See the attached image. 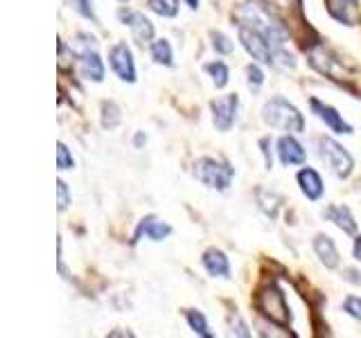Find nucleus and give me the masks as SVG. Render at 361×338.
<instances>
[{
    "instance_id": "f704fd0d",
    "label": "nucleus",
    "mask_w": 361,
    "mask_h": 338,
    "mask_svg": "<svg viewBox=\"0 0 361 338\" xmlns=\"http://www.w3.org/2000/svg\"><path fill=\"white\" fill-rule=\"evenodd\" d=\"M185 5H188L192 11H197V9H199V0H185Z\"/></svg>"
},
{
    "instance_id": "c756f323",
    "label": "nucleus",
    "mask_w": 361,
    "mask_h": 338,
    "mask_svg": "<svg viewBox=\"0 0 361 338\" xmlns=\"http://www.w3.org/2000/svg\"><path fill=\"white\" fill-rule=\"evenodd\" d=\"M259 146H262L264 167L267 169H274V151H271V138H262V140H259Z\"/></svg>"
},
{
    "instance_id": "2eb2a0df",
    "label": "nucleus",
    "mask_w": 361,
    "mask_h": 338,
    "mask_svg": "<svg viewBox=\"0 0 361 338\" xmlns=\"http://www.w3.org/2000/svg\"><path fill=\"white\" fill-rule=\"evenodd\" d=\"M169 234H172V225H169V223L156 219V217H145L138 223V228H135L133 242L142 239V237H147V239H152V242H163V239H167Z\"/></svg>"
},
{
    "instance_id": "1a4fd4ad",
    "label": "nucleus",
    "mask_w": 361,
    "mask_h": 338,
    "mask_svg": "<svg viewBox=\"0 0 361 338\" xmlns=\"http://www.w3.org/2000/svg\"><path fill=\"white\" fill-rule=\"evenodd\" d=\"M327 14L336 23L348 27H355L361 23V5L359 0H325Z\"/></svg>"
},
{
    "instance_id": "0eeeda50",
    "label": "nucleus",
    "mask_w": 361,
    "mask_h": 338,
    "mask_svg": "<svg viewBox=\"0 0 361 338\" xmlns=\"http://www.w3.org/2000/svg\"><path fill=\"white\" fill-rule=\"evenodd\" d=\"M210 111H212V124L214 129L221 133H228L233 129V124L237 120V111H240V95L228 93L224 97H217L210 101Z\"/></svg>"
},
{
    "instance_id": "f03ea898",
    "label": "nucleus",
    "mask_w": 361,
    "mask_h": 338,
    "mask_svg": "<svg viewBox=\"0 0 361 338\" xmlns=\"http://www.w3.org/2000/svg\"><path fill=\"white\" fill-rule=\"evenodd\" d=\"M192 172H195V178L199 183H203L214 192H228L235 178V167L231 163L217 161V158H210V156L199 158Z\"/></svg>"
},
{
    "instance_id": "ddd939ff",
    "label": "nucleus",
    "mask_w": 361,
    "mask_h": 338,
    "mask_svg": "<svg viewBox=\"0 0 361 338\" xmlns=\"http://www.w3.org/2000/svg\"><path fill=\"white\" fill-rule=\"evenodd\" d=\"M312 248L316 257H319V262L325 266V268H336L338 262H341V255H338V248L334 244V239L330 234H316L314 242H312Z\"/></svg>"
},
{
    "instance_id": "a211bd4d",
    "label": "nucleus",
    "mask_w": 361,
    "mask_h": 338,
    "mask_svg": "<svg viewBox=\"0 0 361 338\" xmlns=\"http://www.w3.org/2000/svg\"><path fill=\"white\" fill-rule=\"evenodd\" d=\"M120 122H122V108H120L118 101H113V99L102 101V106H99V124H102V129L113 131V129L120 127Z\"/></svg>"
},
{
    "instance_id": "4be33fe9",
    "label": "nucleus",
    "mask_w": 361,
    "mask_h": 338,
    "mask_svg": "<svg viewBox=\"0 0 361 338\" xmlns=\"http://www.w3.org/2000/svg\"><path fill=\"white\" fill-rule=\"evenodd\" d=\"M147 5L163 18H174L178 14V0H147Z\"/></svg>"
},
{
    "instance_id": "bb28decb",
    "label": "nucleus",
    "mask_w": 361,
    "mask_h": 338,
    "mask_svg": "<svg viewBox=\"0 0 361 338\" xmlns=\"http://www.w3.org/2000/svg\"><path fill=\"white\" fill-rule=\"evenodd\" d=\"M71 7H73L82 18H88V20L97 23V14H95L93 0H71Z\"/></svg>"
},
{
    "instance_id": "412c9836",
    "label": "nucleus",
    "mask_w": 361,
    "mask_h": 338,
    "mask_svg": "<svg viewBox=\"0 0 361 338\" xmlns=\"http://www.w3.org/2000/svg\"><path fill=\"white\" fill-rule=\"evenodd\" d=\"M185 320H188V325H190V330L195 332L197 336H201V338H212L214 334L210 332V325H208V320H206V315H203L201 311H197V309H188L185 311Z\"/></svg>"
},
{
    "instance_id": "6e6552de",
    "label": "nucleus",
    "mask_w": 361,
    "mask_h": 338,
    "mask_svg": "<svg viewBox=\"0 0 361 338\" xmlns=\"http://www.w3.org/2000/svg\"><path fill=\"white\" fill-rule=\"evenodd\" d=\"M310 106H312V113H314V115L319 118L332 133H338V135H353V133H355L353 124H348V122L343 120L341 113H338L334 106L323 104V101H321V99H316V97L310 99Z\"/></svg>"
},
{
    "instance_id": "f8f14e48",
    "label": "nucleus",
    "mask_w": 361,
    "mask_h": 338,
    "mask_svg": "<svg viewBox=\"0 0 361 338\" xmlns=\"http://www.w3.org/2000/svg\"><path fill=\"white\" fill-rule=\"evenodd\" d=\"M77 68H79V75H82L86 82H93V84L104 82L106 70H104V61H102V56L97 54V50L79 54L77 56Z\"/></svg>"
},
{
    "instance_id": "39448f33",
    "label": "nucleus",
    "mask_w": 361,
    "mask_h": 338,
    "mask_svg": "<svg viewBox=\"0 0 361 338\" xmlns=\"http://www.w3.org/2000/svg\"><path fill=\"white\" fill-rule=\"evenodd\" d=\"M118 20L122 23V25H127L131 30V37H133L135 43L140 45V48H145V45H152L156 30H154V23L145 14H140V11H135L131 7H120L118 9Z\"/></svg>"
},
{
    "instance_id": "2f4dec72",
    "label": "nucleus",
    "mask_w": 361,
    "mask_h": 338,
    "mask_svg": "<svg viewBox=\"0 0 361 338\" xmlns=\"http://www.w3.org/2000/svg\"><path fill=\"white\" fill-rule=\"evenodd\" d=\"M145 144H147V133L145 131H138V133L133 135V146H135V149H142Z\"/></svg>"
},
{
    "instance_id": "7c9ffc66",
    "label": "nucleus",
    "mask_w": 361,
    "mask_h": 338,
    "mask_svg": "<svg viewBox=\"0 0 361 338\" xmlns=\"http://www.w3.org/2000/svg\"><path fill=\"white\" fill-rule=\"evenodd\" d=\"M233 334H237V336H251V332H248V327H246V323L237 315V325H235V320H233Z\"/></svg>"
},
{
    "instance_id": "f3484780",
    "label": "nucleus",
    "mask_w": 361,
    "mask_h": 338,
    "mask_svg": "<svg viewBox=\"0 0 361 338\" xmlns=\"http://www.w3.org/2000/svg\"><path fill=\"white\" fill-rule=\"evenodd\" d=\"M255 201H257V208L262 210L264 217H269V219H276L278 217V212L282 208L280 194H276V192H271L267 187H257L255 189Z\"/></svg>"
},
{
    "instance_id": "20e7f679",
    "label": "nucleus",
    "mask_w": 361,
    "mask_h": 338,
    "mask_svg": "<svg viewBox=\"0 0 361 338\" xmlns=\"http://www.w3.org/2000/svg\"><path fill=\"white\" fill-rule=\"evenodd\" d=\"M319 156L336 178L345 180L355 172V158L350 156L345 146L338 144L334 138H325V135L319 138Z\"/></svg>"
},
{
    "instance_id": "423d86ee",
    "label": "nucleus",
    "mask_w": 361,
    "mask_h": 338,
    "mask_svg": "<svg viewBox=\"0 0 361 338\" xmlns=\"http://www.w3.org/2000/svg\"><path fill=\"white\" fill-rule=\"evenodd\" d=\"M109 65L111 70L116 73V77L124 84H135L138 77H135V61H133V54L131 48L124 41H118L116 45L109 48Z\"/></svg>"
},
{
    "instance_id": "9b49d317",
    "label": "nucleus",
    "mask_w": 361,
    "mask_h": 338,
    "mask_svg": "<svg viewBox=\"0 0 361 338\" xmlns=\"http://www.w3.org/2000/svg\"><path fill=\"white\" fill-rule=\"evenodd\" d=\"M296 183H298V189L302 192V196L316 203L321 201L323 194H325V185H323V178L321 174L316 172L312 167H302L300 172L296 174Z\"/></svg>"
},
{
    "instance_id": "393cba45",
    "label": "nucleus",
    "mask_w": 361,
    "mask_h": 338,
    "mask_svg": "<svg viewBox=\"0 0 361 338\" xmlns=\"http://www.w3.org/2000/svg\"><path fill=\"white\" fill-rule=\"evenodd\" d=\"M264 73H262V68H259L257 63H248L246 65V84H248V88L253 90V93H257L259 88L264 86Z\"/></svg>"
},
{
    "instance_id": "f257e3e1",
    "label": "nucleus",
    "mask_w": 361,
    "mask_h": 338,
    "mask_svg": "<svg viewBox=\"0 0 361 338\" xmlns=\"http://www.w3.org/2000/svg\"><path fill=\"white\" fill-rule=\"evenodd\" d=\"M262 120L267 127L287 131V133H302L305 131V118L302 113L285 97H271L262 106Z\"/></svg>"
},
{
    "instance_id": "a878e982",
    "label": "nucleus",
    "mask_w": 361,
    "mask_h": 338,
    "mask_svg": "<svg viewBox=\"0 0 361 338\" xmlns=\"http://www.w3.org/2000/svg\"><path fill=\"white\" fill-rule=\"evenodd\" d=\"M56 167H59V172H68V169L75 167V158L63 142L56 144Z\"/></svg>"
},
{
    "instance_id": "473e14b6",
    "label": "nucleus",
    "mask_w": 361,
    "mask_h": 338,
    "mask_svg": "<svg viewBox=\"0 0 361 338\" xmlns=\"http://www.w3.org/2000/svg\"><path fill=\"white\" fill-rule=\"evenodd\" d=\"M343 273H345L343 277H345L348 282H353V284H361V277H357L359 273H357V270H355V268H345V270H343Z\"/></svg>"
},
{
    "instance_id": "aec40b11",
    "label": "nucleus",
    "mask_w": 361,
    "mask_h": 338,
    "mask_svg": "<svg viewBox=\"0 0 361 338\" xmlns=\"http://www.w3.org/2000/svg\"><path fill=\"white\" fill-rule=\"evenodd\" d=\"M203 73H206L210 79H212V84L217 86V88H226L231 82V70H228V65H226L224 61H210L203 65Z\"/></svg>"
},
{
    "instance_id": "cd10ccee",
    "label": "nucleus",
    "mask_w": 361,
    "mask_h": 338,
    "mask_svg": "<svg viewBox=\"0 0 361 338\" xmlns=\"http://www.w3.org/2000/svg\"><path fill=\"white\" fill-rule=\"evenodd\" d=\"M343 311L350 315V318H355L361 323V298L359 296H348L343 300Z\"/></svg>"
},
{
    "instance_id": "9d476101",
    "label": "nucleus",
    "mask_w": 361,
    "mask_h": 338,
    "mask_svg": "<svg viewBox=\"0 0 361 338\" xmlns=\"http://www.w3.org/2000/svg\"><path fill=\"white\" fill-rule=\"evenodd\" d=\"M278 158H280V163L285 165V167H296V165H305V161H307V151H305V146L293 138L291 133L287 135H280L278 142Z\"/></svg>"
},
{
    "instance_id": "b1692460",
    "label": "nucleus",
    "mask_w": 361,
    "mask_h": 338,
    "mask_svg": "<svg viewBox=\"0 0 361 338\" xmlns=\"http://www.w3.org/2000/svg\"><path fill=\"white\" fill-rule=\"evenodd\" d=\"M210 39H212V50L217 52V54H233L235 50V43L231 41V37H226L224 32H210Z\"/></svg>"
},
{
    "instance_id": "5701e85b",
    "label": "nucleus",
    "mask_w": 361,
    "mask_h": 338,
    "mask_svg": "<svg viewBox=\"0 0 361 338\" xmlns=\"http://www.w3.org/2000/svg\"><path fill=\"white\" fill-rule=\"evenodd\" d=\"M71 50H75V54H86L90 50H97V41L95 37H90L88 32H79L75 34V39L71 41Z\"/></svg>"
},
{
    "instance_id": "6ab92c4d",
    "label": "nucleus",
    "mask_w": 361,
    "mask_h": 338,
    "mask_svg": "<svg viewBox=\"0 0 361 338\" xmlns=\"http://www.w3.org/2000/svg\"><path fill=\"white\" fill-rule=\"evenodd\" d=\"M149 54H152L154 63L165 65V68H174V52H172V45H169L167 39H154L149 45Z\"/></svg>"
},
{
    "instance_id": "72a5a7b5",
    "label": "nucleus",
    "mask_w": 361,
    "mask_h": 338,
    "mask_svg": "<svg viewBox=\"0 0 361 338\" xmlns=\"http://www.w3.org/2000/svg\"><path fill=\"white\" fill-rule=\"evenodd\" d=\"M353 253H355V259H357V262H361V234H357V237H355Z\"/></svg>"
},
{
    "instance_id": "dca6fc26",
    "label": "nucleus",
    "mask_w": 361,
    "mask_h": 338,
    "mask_svg": "<svg viewBox=\"0 0 361 338\" xmlns=\"http://www.w3.org/2000/svg\"><path fill=\"white\" fill-rule=\"evenodd\" d=\"M323 217L334 223L338 230L345 232V234H355L357 232V219L353 210H350L348 206H327L323 210Z\"/></svg>"
},
{
    "instance_id": "4468645a",
    "label": "nucleus",
    "mask_w": 361,
    "mask_h": 338,
    "mask_svg": "<svg viewBox=\"0 0 361 338\" xmlns=\"http://www.w3.org/2000/svg\"><path fill=\"white\" fill-rule=\"evenodd\" d=\"M201 264L208 270L210 277L231 280V262H228V257H226V253L219 251V248H208L201 257Z\"/></svg>"
},
{
    "instance_id": "7ed1b4c3",
    "label": "nucleus",
    "mask_w": 361,
    "mask_h": 338,
    "mask_svg": "<svg viewBox=\"0 0 361 338\" xmlns=\"http://www.w3.org/2000/svg\"><path fill=\"white\" fill-rule=\"evenodd\" d=\"M255 309L278 327H289L291 323V309L287 304L285 293H282L274 282L262 287L255 296Z\"/></svg>"
},
{
    "instance_id": "c85d7f7f",
    "label": "nucleus",
    "mask_w": 361,
    "mask_h": 338,
    "mask_svg": "<svg viewBox=\"0 0 361 338\" xmlns=\"http://www.w3.org/2000/svg\"><path fill=\"white\" fill-rule=\"evenodd\" d=\"M56 192H59V212H63L71 206V194H68L66 180H56Z\"/></svg>"
}]
</instances>
